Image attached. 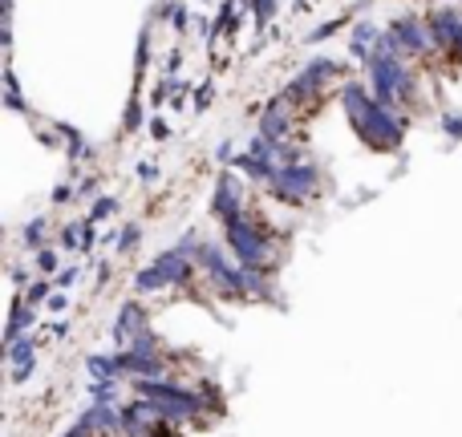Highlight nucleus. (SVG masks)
Wrapping results in <instances>:
<instances>
[{
  "label": "nucleus",
  "instance_id": "4",
  "mask_svg": "<svg viewBox=\"0 0 462 437\" xmlns=\"http://www.w3.org/2000/svg\"><path fill=\"white\" fill-rule=\"evenodd\" d=\"M138 235H142L138 227H126V231H122V239H118V247H122V251H130V247H138Z\"/></svg>",
  "mask_w": 462,
  "mask_h": 437
},
{
  "label": "nucleus",
  "instance_id": "8",
  "mask_svg": "<svg viewBox=\"0 0 462 437\" xmlns=\"http://www.w3.org/2000/svg\"><path fill=\"white\" fill-rule=\"evenodd\" d=\"M73 279H77V267H65V275H57V284H61V288H69Z\"/></svg>",
  "mask_w": 462,
  "mask_h": 437
},
{
  "label": "nucleus",
  "instance_id": "1",
  "mask_svg": "<svg viewBox=\"0 0 462 437\" xmlns=\"http://www.w3.org/2000/svg\"><path fill=\"white\" fill-rule=\"evenodd\" d=\"M150 332V316L142 304H122V312H118V324H114V340L122 344V348H130L134 340H142Z\"/></svg>",
  "mask_w": 462,
  "mask_h": 437
},
{
  "label": "nucleus",
  "instance_id": "6",
  "mask_svg": "<svg viewBox=\"0 0 462 437\" xmlns=\"http://www.w3.org/2000/svg\"><path fill=\"white\" fill-rule=\"evenodd\" d=\"M110 210H114V198H101L98 207H94V219H106Z\"/></svg>",
  "mask_w": 462,
  "mask_h": 437
},
{
  "label": "nucleus",
  "instance_id": "7",
  "mask_svg": "<svg viewBox=\"0 0 462 437\" xmlns=\"http://www.w3.org/2000/svg\"><path fill=\"white\" fill-rule=\"evenodd\" d=\"M45 291H49V284H37V288H29V304H37V300H45Z\"/></svg>",
  "mask_w": 462,
  "mask_h": 437
},
{
  "label": "nucleus",
  "instance_id": "2",
  "mask_svg": "<svg viewBox=\"0 0 462 437\" xmlns=\"http://www.w3.org/2000/svg\"><path fill=\"white\" fill-rule=\"evenodd\" d=\"M215 215L227 223V219H235V215H244V207H239V182L231 175L219 178V191H215Z\"/></svg>",
  "mask_w": 462,
  "mask_h": 437
},
{
  "label": "nucleus",
  "instance_id": "3",
  "mask_svg": "<svg viewBox=\"0 0 462 437\" xmlns=\"http://www.w3.org/2000/svg\"><path fill=\"white\" fill-rule=\"evenodd\" d=\"M41 231H45V223H41V219H37V223H29V227H25V243H29V247H41Z\"/></svg>",
  "mask_w": 462,
  "mask_h": 437
},
{
  "label": "nucleus",
  "instance_id": "9",
  "mask_svg": "<svg viewBox=\"0 0 462 437\" xmlns=\"http://www.w3.org/2000/svg\"><path fill=\"white\" fill-rule=\"evenodd\" d=\"M369 37H373V29H361V41H369ZM353 53H361L365 57V45H353Z\"/></svg>",
  "mask_w": 462,
  "mask_h": 437
},
{
  "label": "nucleus",
  "instance_id": "5",
  "mask_svg": "<svg viewBox=\"0 0 462 437\" xmlns=\"http://www.w3.org/2000/svg\"><path fill=\"white\" fill-rule=\"evenodd\" d=\"M37 267H41V272H53V267H57V255H53V251H37Z\"/></svg>",
  "mask_w": 462,
  "mask_h": 437
}]
</instances>
